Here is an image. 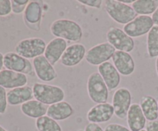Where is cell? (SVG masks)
Segmentation results:
<instances>
[{"label": "cell", "mask_w": 158, "mask_h": 131, "mask_svg": "<svg viewBox=\"0 0 158 131\" xmlns=\"http://www.w3.org/2000/svg\"><path fill=\"white\" fill-rule=\"evenodd\" d=\"M50 32L56 38L69 42H78L83 38V29L77 23L67 18H60L52 22Z\"/></svg>", "instance_id": "1"}, {"label": "cell", "mask_w": 158, "mask_h": 131, "mask_svg": "<svg viewBox=\"0 0 158 131\" xmlns=\"http://www.w3.org/2000/svg\"><path fill=\"white\" fill-rule=\"evenodd\" d=\"M32 88L35 100L46 106L60 103L65 98L64 90L58 86L35 83Z\"/></svg>", "instance_id": "2"}, {"label": "cell", "mask_w": 158, "mask_h": 131, "mask_svg": "<svg viewBox=\"0 0 158 131\" xmlns=\"http://www.w3.org/2000/svg\"><path fill=\"white\" fill-rule=\"evenodd\" d=\"M104 9L114 21L124 26L138 15L132 6L122 3L120 0H106L104 2Z\"/></svg>", "instance_id": "3"}, {"label": "cell", "mask_w": 158, "mask_h": 131, "mask_svg": "<svg viewBox=\"0 0 158 131\" xmlns=\"http://www.w3.org/2000/svg\"><path fill=\"white\" fill-rule=\"evenodd\" d=\"M86 89L89 99L94 103L97 104L107 103L109 89L98 72H94L89 76Z\"/></svg>", "instance_id": "4"}, {"label": "cell", "mask_w": 158, "mask_h": 131, "mask_svg": "<svg viewBox=\"0 0 158 131\" xmlns=\"http://www.w3.org/2000/svg\"><path fill=\"white\" fill-rule=\"evenodd\" d=\"M46 47V43L43 39L32 37L19 42L15 47V52L27 59H30L43 55Z\"/></svg>", "instance_id": "5"}, {"label": "cell", "mask_w": 158, "mask_h": 131, "mask_svg": "<svg viewBox=\"0 0 158 131\" xmlns=\"http://www.w3.org/2000/svg\"><path fill=\"white\" fill-rule=\"evenodd\" d=\"M116 49L108 42L100 43L86 51V61L92 66H100L112 59Z\"/></svg>", "instance_id": "6"}, {"label": "cell", "mask_w": 158, "mask_h": 131, "mask_svg": "<svg viewBox=\"0 0 158 131\" xmlns=\"http://www.w3.org/2000/svg\"><path fill=\"white\" fill-rule=\"evenodd\" d=\"M106 39L116 50L131 52L135 47L134 39L127 35L122 29L110 27L106 32Z\"/></svg>", "instance_id": "7"}, {"label": "cell", "mask_w": 158, "mask_h": 131, "mask_svg": "<svg viewBox=\"0 0 158 131\" xmlns=\"http://www.w3.org/2000/svg\"><path fill=\"white\" fill-rule=\"evenodd\" d=\"M132 95L129 89L120 87L114 92L112 99V105L114 114L120 120H124L127 117L128 111L131 106Z\"/></svg>", "instance_id": "8"}, {"label": "cell", "mask_w": 158, "mask_h": 131, "mask_svg": "<svg viewBox=\"0 0 158 131\" xmlns=\"http://www.w3.org/2000/svg\"><path fill=\"white\" fill-rule=\"evenodd\" d=\"M4 67L9 70L20 72L25 75H33V66L29 59L15 52H6L4 55Z\"/></svg>", "instance_id": "9"}, {"label": "cell", "mask_w": 158, "mask_h": 131, "mask_svg": "<svg viewBox=\"0 0 158 131\" xmlns=\"http://www.w3.org/2000/svg\"><path fill=\"white\" fill-rule=\"evenodd\" d=\"M154 24L150 15H137L131 23L123 26V30L131 38H138L148 34Z\"/></svg>", "instance_id": "10"}, {"label": "cell", "mask_w": 158, "mask_h": 131, "mask_svg": "<svg viewBox=\"0 0 158 131\" xmlns=\"http://www.w3.org/2000/svg\"><path fill=\"white\" fill-rule=\"evenodd\" d=\"M114 115V109L111 103H98L89 109L86 113V119L89 123L98 124L108 122Z\"/></svg>", "instance_id": "11"}, {"label": "cell", "mask_w": 158, "mask_h": 131, "mask_svg": "<svg viewBox=\"0 0 158 131\" xmlns=\"http://www.w3.org/2000/svg\"><path fill=\"white\" fill-rule=\"evenodd\" d=\"M34 71L39 80L43 82H51L56 79L57 72L54 66L46 59L44 55L32 60Z\"/></svg>", "instance_id": "12"}, {"label": "cell", "mask_w": 158, "mask_h": 131, "mask_svg": "<svg viewBox=\"0 0 158 131\" xmlns=\"http://www.w3.org/2000/svg\"><path fill=\"white\" fill-rule=\"evenodd\" d=\"M86 47L82 43H74L67 47L61 58V63L66 67H73L86 56Z\"/></svg>", "instance_id": "13"}, {"label": "cell", "mask_w": 158, "mask_h": 131, "mask_svg": "<svg viewBox=\"0 0 158 131\" xmlns=\"http://www.w3.org/2000/svg\"><path fill=\"white\" fill-rule=\"evenodd\" d=\"M43 16V8L37 1H29L23 12V18L26 26L30 29L39 31Z\"/></svg>", "instance_id": "14"}, {"label": "cell", "mask_w": 158, "mask_h": 131, "mask_svg": "<svg viewBox=\"0 0 158 131\" xmlns=\"http://www.w3.org/2000/svg\"><path fill=\"white\" fill-rule=\"evenodd\" d=\"M112 61L120 75L128 76L135 71V62L129 52L117 50L113 55Z\"/></svg>", "instance_id": "15"}, {"label": "cell", "mask_w": 158, "mask_h": 131, "mask_svg": "<svg viewBox=\"0 0 158 131\" xmlns=\"http://www.w3.org/2000/svg\"><path fill=\"white\" fill-rule=\"evenodd\" d=\"M28 78L26 75L4 69L0 72V86L5 89H12L26 86Z\"/></svg>", "instance_id": "16"}, {"label": "cell", "mask_w": 158, "mask_h": 131, "mask_svg": "<svg viewBox=\"0 0 158 131\" xmlns=\"http://www.w3.org/2000/svg\"><path fill=\"white\" fill-rule=\"evenodd\" d=\"M67 47V42L66 40L60 38H54L46 45L44 56L54 66L61 59Z\"/></svg>", "instance_id": "17"}, {"label": "cell", "mask_w": 158, "mask_h": 131, "mask_svg": "<svg viewBox=\"0 0 158 131\" xmlns=\"http://www.w3.org/2000/svg\"><path fill=\"white\" fill-rule=\"evenodd\" d=\"M98 72L104 80L109 90H114L118 87L121 80L120 74L112 63L108 61L99 66Z\"/></svg>", "instance_id": "18"}, {"label": "cell", "mask_w": 158, "mask_h": 131, "mask_svg": "<svg viewBox=\"0 0 158 131\" xmlns=\"http://www.w3.org/2000/svg\"><path fill=\"white\" fill-rule=\"evenodd\" d=\"M127 124L131 131H140L147 125V119L139 103H133L128 111Z\"/></svg>", "instance_id": "19"}, {"label": "cell", "mask_w": 158, "mask_h": 131, "mask_svg": "<svg viewBox=\"0 0 158 131\" xmlns=\"http://www.w3.org/2000/svg\"><path fill=\"white\" fill-rule=\"evenodd\" d=\"M34 96L32 88L27 85L10 89L7 92L8 104L10 106L22 105L29 100H32Z\"/></svg>", "instance_id": "20"}, {"label": "cell", "mask_w": 158, "mask_h": 131, "mask_svg": "<svg viewBox=\"0 0 158 131\" xmlns=\"http://www.w3.org/2000/svg\"><path fill=\"white\" fill-rule=\"evenodd\" d=\"M74 113L73 106L66 101H62L48 106L46 115L56 121H62L69 118Z\"/></svg>", "instance_id": "21"}, {"label": "cell", "mask_w": 158, "mask_h": 131, "mask_svg": "<svg viewBox=\"0 0 158 131\" xmlns=\"http://www.w3.org/2000/svg\"><path fill=\"white\" fill-rule=\"evenodd\" d=\"M20 109L26 117L38 119L43 116H46L48 106L39 102L38 100H32L22 104Z\"/></svg>", "instance_id": "22"}, {"label": "cell", "mask_w": 158, "mask_h": 131, "mask_svg": "<svg viewBox=\"0 0 158 131\" xmlns=\"http://www.w3.org/2000/svg\"><path fill=\"white\" fill-rule=\"evenodd\" d=\"M140 106L142 111L148 121L157 120L158 118V103L152 96L145 95L140 99Z\"/></svg>", "instance_id": "23"}, {"label": "cell", "mask_w": 158, "mask_h": 131, "mask_svg": "<svg viewBox=\"0 0 158 131\" xmlns=\"http://www.w3.org/2000/svg\"><path fill=\"white\" fill-rule=\"evenodd\" d=\"M158 7V0H135L132 8L139 15H149Z\"/></svg>", "instance_id": "24"}, {"label": "cell", "mask_w": 158, "mask_h": 131, "mask_svg": "<svg viewBox=\"0 0 158 131\" xmlns=\"http://www.w3.org/2000/svg\"><path fill=\"white\" fill-rule=\"evenodd\" d=\"M147 49L151 58L158 57V26H154L147 37Z\"/></svg>", "instance_id": "25"}, {"label": "cell", "mask_w": 158, "mask_h": 131, "mask_svg": "<svg viewBox=\"0 0 158 131\" xmlns=\"http://www.w3.org/2000/svg\"><path fill=\"white\" fill-rule=\"evenodd\" d=\"M35 127L39 131H62V127L58 122L48 116L36 119Z\"/></svg>", "instance_id": "26"}, {"label": "cell", "mask_w": 158, "mask_h": 131, "mask_svg": "<svg viewBox=\"0 0 158 131\" xmlns=\"http://www.w3.org/2000/svg\"><path fill=\"white\" fill-rule=\"evenodd\" d=\"M8 106L7 92L5 88L0 86V114L2 115L6 112Z\"/></svg>", "instance_id": "27"}, {"label": "cell", "mask_w": 158, "mask_h": 131, "mask_svg": "<svg viewBox=\"0 0 158 131\" xmlns=\"http://www.w3.org/2000/svg\"><path fill=\"white\" fill-rule=\"evenodd\" d=\"M12 12V2L10 0H0V16H7Z\"/></svg>", "instance_id": "28"}, {"label": "cell", "mask_w": 158, "mask_h": 131, "mask_svg": "<svg viewBox=\"0 0 158 131\" xmlns=\"http://www.w3.org/2000/svg\"><path fill=\"white\" fill-rule=\"evenodd\" d=\"M77 2L84 6L96 8V9H100L102 6V3H103L102 0H78Z\"/></svg>", "instance_id": "29"}, {"label": "cell", "mask_w": 158, "mask_h": 131, "mask_svg": "<svg viewBox=\"0 0 158 131\" xmlns=\"http://www.w3.org/2000/svg\"><path fill=\"white\" fill-rule=\"evenodd\" d=\"M104 131H131L129 128L119 123H110L105 127Z\"/></svg>", "instance_id": "30"}, {"label": "cell", "mask_w": 158, "mask_h": 131, "mask_svg": "<svg viewBox=\"0 0 158 131\" xmlns=\"http://www.w3.org/2000/svg\"><path fill=\"white\" fill-rule=\"evenodd\" d=\"M12 12L15 14H21L24 12L27 5H19L15 2V0H12Z\"/></svg>", "instance_id": "31"}, {"label": "cell", "mask_w": 158, "mask_h": 131, "mask_svg": "<svg viewBox=\"0 0 158 131\" xmlns=\"http://www.w3.org/2000/svg\"><path fill=\"white\" fill-rule=\"evenodd\" d=\"M84 131H104L103 128L97 123H89L85 127Z\"/></svg>", "instance_id": "32"}, {"label": "cell", "mask_w": 158, "mask_h": 131, "mask_svg": "<svg viewBox=\"0 0 158 131\" xmlns=\"http://www.w3.org/2000/svg\"><path fill=\"white\" fill-rule=\"evenodd\" d=\"M147 131H158V120L149 121L146 125Z\"/></svg>", "instance_id": "33"}, {"label": "cell", "mask_w": 158, "mask_h": 131, "mask_svg": "<svg viewBox=\"0 0 158 131\" xmlns=\"http://www.w3.org/2000/svg\"><path fill=\"white\" fill-rule=\"evenodd\" d=\"M151 18H152L153 22H154V26H158V7H157V9L155 10V12L152 14V16H151Z\"/></svg>", "instance_id": "34"}, {"label": "cell", "mask_w": 158, "mask_h": 131, "mask_svg": "<svg viewBox=\"0 0 158 131\" xmlns=\"http://www.w3.org/2000/svg\"><path fill=\"white\" fill-rule=\"evenodd\" d=\"M3 67H4V55L0 52V72L2 70Z\"/></svg>", "instance_id": "35"}, {"label": "cell", "mask_w": 158, "mask_h": 131, "mask_svg": "<svg viewBox=\"0 0 158 131\" xmlns=\"http://www.w3.org/2000/svg\"><path fill=\"white\" fill-rule=\"evenodd\" d=\"M122 3H124V4L128 5V4H133L134 2V0H120Z\"/></svg>", "instance_id": "36"}, {"label": "cell", "mask_w": 158, "mask_h": 131, "mask_svg": "<svg viewBox=\"0 0 158 131\" xmlns=\"http://www.w3.org/2000/svg\"><path fill=\"white\" fill-rule=\"evenodd\" d=\"M156 71H157V76H158V57H157V59H156Z\"/></svg>", "instance_id": "37"}, {"label": "cell", "mask_w": 158, "mask_h": 131, "mask_svg": "<svg viewBox=\"0 0 158 131\" xmlns=\"http://www.w3.org/2000/svg\"><path fill=\"white\" fill-rule=\"evenodd\" d=\"M0 131H8V130H6L3 126H2L1 125H0Z\"/></svg>", "instance_id": "38"}, {"label": "cell", "mask_w": 158, "mask_h": 131, "mask_svg": "<svg viewBox=\"0 0 158 131\" xmlns=\"http://www.w3.org/2000/svg\"><path fill=\"white\" fill-rule=\"evenodd\" d=\"M140 131H147L146 129H142V130H140Z\"/></svg>", "instance_id": "39"}, {"label": "cell", "mask_w": 158, "mask_h": 131, "mask_svg": "<svg viewBox=\"0 0 158 131\" xmlns=\"http://www.w3.org/2000/svg\"><path fill=\"white\" fill-rule=\"evenodd\" d=\"M157 103H158V101H157Z\"/></svg>", "instance_id": "40"}]
</instances>
